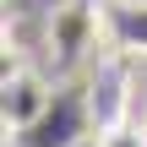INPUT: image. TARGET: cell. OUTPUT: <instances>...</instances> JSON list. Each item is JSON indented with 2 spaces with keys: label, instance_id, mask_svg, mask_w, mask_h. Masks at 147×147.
<instances>
[{
  "label": "cell",
  "instance_id": "1",
  "mask_svg": "<svg viewBox=\"0 0 147 147\" xmlns=\"http://www.w3.org/2000/svg\"><path fill=\"white\" fill-rule=\"evenodd\" d=\"M44 109H49V82L44 76H33V71H16L5 87H0V125L5 131H33L38 120H44Z\"/></svg>",
  "mask_w": 147,
  "mask_h": 147
},
{
  "label": "cell",
  "instance_id": "2",
  "mask_svg": "<svg viewBox=\"0 0 147 147\" xmlns=\"http://www.w3.org/2000/svg\"><path fill=\"white\" fill-rule=\"evenodd\" d=\"M93 38H98V11H93V5L71 0L65 11H55V22H49V44L60 49V60H76L82 49H93Z\"/></svg>",
  "mask_w": 147,
  "mask_h": 147
},
{
  "label": "cell",
  "instance_id": "3",
  "mask_svg": "<svg viewBox=\"0 0 147 147\" xmlns=\"http://www.w3.org/2000/svg\"><path fill=\"white\" fill-rule=\"evenodd\" d=\"M109 33H115V44H120V49L147 55V0L115 5V11H109Z\"/></svg>",
  "mask_w": 147,
  "mask_h": 147
},
{
  "label": "cell",
  "instance_id": "4",
  "mask_svg": "<svg viewBox=\"0 0 147 147\" xmlns=\"http://www.w3.org/2000/svg\"><path fill=\"white\" fill-rule=\"evenodd\" d=\"M98 147H147V131L125 125V120H115L109 131H98Z\"/></svg>",
  "mask_w": 147,
  "mask_h": 147
},
{
  "label": "cell",
  "instance_id": "5",
  "mask_svg": "<svg viewBox=\"0 0 147 147\" xmlns=\"http://www.w3.org/2000/svg\"><path fill=\"white\" fill-rule=\"evenodd\" d=\"M16 71H27V65H22V55H16V44H11V38H0V87H5V82H11Z\"/></svg>",
  "mask_w": 147,
  "mask_h": 147
},
{
  "label": "cell",
  "instance_id": "6",
  "mask_svg": "<svg viewBox=\"0 0 147 147\" xmlns=\"http://www.w3.org/2000/svg\"><path fill=\"white\" fill-rule=\"evenodd\" d=\"M0 38H11V5L0 0Z\"/></svg>",
  "mask_w": 147,
  "mask_h": 147
},
{
  "label": "cell",
  "instance_id": "7",
  "mask_svg": "<svg viewBox=\"0 0 147 147\" xmlns=\"http://www.w3.org/2000/svg\"><path fill=\"white\" fill-rule=\"evenodd\" d=\"M65 147H98V136H87V131H82L76 142H65Z\"/></svg>",
  "mask_w": 147,
  "mask_h": 147
}]
</instances>
